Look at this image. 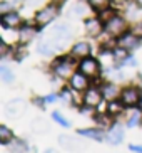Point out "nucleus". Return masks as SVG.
I'll return each instance as SVG.
<instances>
[{"mask_svg":"<svg viewBox=\"0 0 142 153\" xmlns=\"http://www.w3.org/2000/svg\"><path fill=\"white\" fill-rule=\"evenodd\" d=\"M79 71L82 72V74H85L87 77H94L99 74V62L95 61V59L92 57H84L82 61H80L79 64Z\"/></svg>","mask_w":142,"mask_h":153,"instance_id":"nucleus-5","label":"nucleus"},{"mask_svg":"<svg viewBox=\"0 0 142 153\" xmlns=\"http://www.w3.org/2000/svg\"><path fill=\"white\" fill-rule=\"evenodd\" d=\"M122 136H124V130L117 125V126H114V128H112V130L105 135V140L111 145H119L120 141H122Z\"/></svg>","mask_w":142,"mask_h":153,"instance_id":"nucleus-15","label":"nucleus"},{"mask_svg":"<svg viewBox=\"0 0 142 153\" xmlns=\"http://www.w3.org/2000/svg\"><path fill=\"white\" fill-rule=\"evenodd\" d=\"M10 9H12V5H10L9 2H2V4H0V12H2V14H7Z\"/></svg>","mask_w":142,"mask_h":153,"instance_id":"nucleus-30","label":"nucleus"},{"mask_svg":"<svg viewBox=\"0 0 142 153\" xmlns=\"http://www.w3.org/2000/svg\"><path fill=\"white\" fill-rule=\"evenodd\" d=\"M100 101H102V93H100V91L99 89H87V93H85V96H84V103L87 104L89 108L99 106Z\"/></svg>","mask_w":142,"mask_h":153,"instance_id":"nucleus-11","label":"nucleus"},{"mask_svg":"<svg viewBox=\"0 0 142 153\" xmlns=\"http://www.w3.org/2000/svg\"><path fill=\"white\" fill-rule=\"evenodd\" d=\"M90 54V45L87 44V42H77V44H74V47H72V52L70 56L75 59H84L87 57V56Z\"/></svg>","mask_w":142,"mask_h":153,"instance_id":"nucleus-13","label":"nucleus"},{"mask_svg":"<svg viewBox=\"0 0 142 153\" xmlns=\"http://www.w3.org/2000/svg\"><path fill=\"white\" fill-rule=\"evenodd\" d=\"M53 72H55L59 77H67V76H70V72H72L70 59H69V61H67V59L57 61V62L53 64Z\"/></svg>","mask_w":142,"mask_h":153,"instance_id":"nucleus-10","label":"nucleus"},{"mask_svg":"<svg viewBox=\"0 0 142 153\" xmlns=\"http://www.w3.org/2000/svg\"><path fill=\"white\" fill-rule=\"evenodd\" d=\"M132 32H134V34H135L137 37H142V22H139L137 25L132 29Z\"/></svg>","mask_w":142,"mask_h":153,"instance_id":"nucleus-32","label":"nucleus"},{"mask_svg":"<svg viewBox=\"0 0 142 153\" xmlns=\"http://www.w3.org/2000/svg\"><path fill=\"white\" fill-rule=\"evenodd\" d=\"M0 77H2V81H4L5 84L13 82V72L10 71L7 66H2V68H0Z\"/></svg>","mask_w":142,"mask_h":153,"instance_id":"nucleus-22","label":"nucleus"},{"mask_svg":"<svg viewBox=\"0 0 142 153\" xmlns=\"http://www.w3.org/2000/svg\"><path fill=\"white\" fill-rule=\"evenodd\" d=\"M52 118H53V120H55V121H57L60 126H64V128H69V126H70L69 120H65V118H64L59 111H53V113H52Z\"/></svg>","mask_w":142,"mask_h":153,"instance_id":"nucleus-25","label":"nucleus"},{"mask_svg":"<svg viewBox=\"0 0 142 153\" xmlns=\"http://www.w3.org/2000/svg\"><path fill=\"white\" fill-rule=\"evenodd\" d=\"M79 135L87 136V138H92V140H97V141H100V140L105 138V135H104L102 131H99V130H79Z\"/></svg>","mask_w":142,"mask_h":153,"instance_id":"nucleus-19","label":"nucleus"},{"mask_svg":"<svg viewBox=\"0 0 142 153\" xmlns=\"http://www.w3.org/2000/svg\"><path fill=\"white\" fill-rule=\"evenodd\" d=\"M10 152L12 153H25L27 152L25 141H22V140H15V141L12 143V146H10Z\"/></svg>","mask_w":142,"mask_h":153,"instance_id":"nucleus-23","label":"nucleus"},{"mask_svg":"<svg viewBox=\"0 0 142 153\" xmlns=\"http://www.w3.org/2000/svg\"><path fill=\"white\" fill-rule=\"evenodd\" d=\"M70 86H72V89H75V91H84V89H87V86H89V79H87V76L82 74V72H75V74L70 77Z\"/></svg>","mask_w":142,"mask_h":153,"instance_id":"nucleus-12","label":"nucleus"},{"mask_svg":"<svg viewBox=\"0 0 142 153\" xmlns=\"http://www.w3.org/2000/svg\"><path fill=\"white\" fill-rule=\"evenodd\" d=\"M135 4H137L139 7H141V9H142V0H135Z\"/></svg>","mask_w":142,"mask_h":153,"instance_id":"nucleus-37","label":"nucleus"},{"mask_svg":"<svg viewBox=\"0 0 142 153\" xmlns=\"http://www.w3.org/2000/svg\"><path fill=\"white\" fill-rule=\"evenodd\" d=\"M60 98H62V101L64 103H67V104H70L72 103V99H70V93L69 91H62V94H60Z\"/></svg>","mask_w":142,"mask_h":153,"instance_id":"nucleus-29","label":"nucleus"},{"mask_svg":"<svg viewBox=\"0 0 142 153\" xmlns=\"http://www.w3.org/2000/svg\"><path fill=\"white\" fill-rule=\"evenodd\" d=\"M119 96V88L116 84H107L104 88V98L109 101H116V98Z\"/></svg>","mask_w":142,"mask_h":153,"instance_id":"nucleus-18","label":"nucleus"},{"mask_svg":"<svg viewBox=\"0 0 142 153\" xmlns=\"http://www.w3.org/2000/svg\"><path fill=\"white\" fill-rule=\"evenodd\" d=\"M59 143L62 145L64 148H67V152H72V153H79L87 148V143L82 141L80 138H75V136L60 135L59 136Z\"/></svg>","mask_w":142,"mask_h":153,"instance_id":"nucleus-2","label":"nucleus"},{"mask_svg":"<svg viewBox=\"0 0 142 153\" xmlns=\"http://www.w3.org/2000/svg\"><path fill=\"white\" fill-rule=\"evenodd\" d=\"M129 150H130V152H135V153H142V146H141V145H130Z\"/></svg>","mask_w":142,"mask_h":153,"instance_id":"nucleus-33","label":"nucleus"},{"mask_svg":"<svg viewBox=\"0 0 142 153\" xmlns=\"http://www.w3.org/2000/svg\"><path fill=\"white\" fill-rule=\"evenodd\" d=\"M27 109V103L23 99H13L10 103L5 104V113H7V116L9 118H13V120H17L20 118L25 113Z\"/></svg>","mask_w":142,"mask_h":153,"instance_id":"nucleus-3","label":"nucleus"},{"mask_svg":"<svg viewBox=\"0 0 142 153\" xmlns=\"http://www.w3.org/2000/svg\"><path fill=\"white\" fill-rule=\"evenodd\" d=\"M92 5L99 10H104L107 9V0H92Z\"/></svg>","mask_w":142,"mask_h":153,"instance_id":"nucleus-28","label":"nucleus"},{"mask_svg":"<svg viewBox=\"0 0 142 153\" xmlns=\"http://www.w3.org/2000/svg\"><path fill=\"white\" fill-rule=\"evenodd\" d=\"M122 111V104L120 103H116V101H111V104H109V113L111 114H117V113Z\"/></svg>","mask_w":142,"mask_h":153,"instance_id":"nucleus-27","label":"nucleus"},{"mask_svg":"<svg viewBox=\"0 0 142 153\" xmlns=\"http://www.w3.org/2000/svg\"><path fill=\"white\" fill-rule=\"evenodd\" d=\"M74 12H75L77 15H84L85 14V7L82 4H75V9H74Z\"/></svg>","mask_w":142,"mask_h":153,"instance_id":"nucleus-31","label":"nucleus"},{"mask_svg":"<svg viewBox=\"0 0 142 153\" xmlns=\"http://www.w3.org/2000/svg\"><path fill=\"white\" fill-rule=\"evenodd\" d=\"M125 30V20L119 15H114L111 20L105 22V32L111 36H122Z\"/></svg>","mask_w":142,"mask_h":153,"instance_id":"nucleus-4","label":"nucleus"},{"mask_svg":"<svg viewBox=\"0 0 142 153\" xmlns=\"http://www.w3.org/2000/svg\"><path fill=\"white\" fill-rule=\"evenodd\" d=\"M22 24V19L20 15L15 14V12H7V14H2V25L5 29H15Z\"/></svg>","mask_w":142,"mask_h":153,"instance_id":"nucleus-9","label":"nucleus"},{"mask_svg":"<svg viewBox=\"0 0 142 153\" xmlns=\"http://www.w3.org/2000/svg\"><path fill=\"white\" fill-rule=\"evenodd\" d=\"M139 45V37L134 34V32H127V34H122L119 39V47H124V49H134Z\"/></svg>","mask_w":142,"mask_h":153,"instance_id":"nucleus-8","label":"nucleus"},{"mask_svg":"<svg viewBox=\"0 0 142 153\" xmlns=\"http://www.w3.org/2000/svg\"><path fill=\"white\" fill-rule=\"evenodd\" d=\"M141 98H142L141 93H139V89H135V88H125V89L122 91V96H120L124 106H135V104L141 103Z\"/></svg>","mask_w":142,"mask_h":153,"instance_id":"nucleus-7","label":"nucleus"},{"mask_svg":"<svg viewBox=\"0 0 142 153\" xmlns=\"http://www.w3.org/2000/svg\"><path fill=\"white\" fill-rule=\"evenodd\" d=\"M13 140V131L10 130V128H7L5 125H2L0 126V141L4 145H7V143H10Z\"/></svg>","mask_w":142,"mask_h":153,"instance_id":"nucleus-20","label":"nucleus"},{"mask_svg":"<svg viewBox=\"0 0 142 153\" xmlns=\"http://www.w3.org/2000/svg\"><path fill=\"white\" fill-rule=\"evenodd\" d=\"M45 153H59V152H57V150H52V148H49V150H47Z\"/></svg>","mask_w":142,"mask_h":153,"instance_id":"nucleus-36","label":"nucleus"},{"mask_svg":"<svg viewBox=\"0 0 142 153\" xmlns=\"http://www.w3.org/2000/svg\"><path fill=\"white\" fill-rule=\"evenodd\" d=\"M55 15H57V7L55 5H49V7H45V9H42L37 14L35 20H37V25H40V27H44V25H47V24H50L55 19Z\"/></svg>","mask_w":142,"mask_h":153,"instance_id":"nucleus-6","label":"nucleus"},{"mask_svg":"<svg viewBox=\"0 0 142 153\" xmlns=\"http://www.w3.org/2000/svg\"><path fill=\"white\" fill-rule=\"evenodd\" d=\"M55 49H57V47H55V45L52 44V41L47 39V37H45L44 41H40L39 45H37V51L44 56H52L53 52H55Z\"/></svg>","mask_w":142,"mask_h":153,"instance_id":"nucleus-17","label":"nucleus"},{"mask_svg":"<svg viewBox=\"0 0 142 153\" xmlns=\"http://www.w3.org/2000/svg\"><path fill=\"white\" fill-rule=\"evenodd\" d=\"M47 39H50L55 47H64V44L72 39L70 27L65 24H57V25H53V29H50V32L47 34Z\"/></svg>","mask_w":142,"mask_h":153,"instance_id":"nucleus-1","label":"nucleus"},{"mask_svg":"<svg viewBox=\"0 0 142 153\" xmlns=\"http://www.w3.org/2000/svg\"><path fill=\"white\" fill-rule=\"evenodd\" d=\"M114 10H111V9H104V10H100V20H104V22H107V20H111L112 17H114Z\"/></svg>","mask_w":142,"mask_h":153,"instance_id":"nucleus-26","label":"nucleus"},{"mask_svg":"<svg viewBox=\"0 0 142 153\" xmlns=\"http://www.w3.org/2000/svg\"><path fill=\"white\" fill-rule=\"evenodd\" d=\"M127 2H129V0H114V4L116 5H125Z\"/></svg>","mask_w":142,"mask_h":153,"instance_id":"nucleus-35","label":"nucleus"},{"mask_svg":"<svg viewBox=\"0 0 142 153\" xmlns=\"http://www.w3.org/2000/svg\"><path fill=\"white\" fill-rule=\"evenodd\" d=\"M45 101H47V103H55V101H57V96H55V94H49L47 98H45Z\"/></svg>","mask_w":142,"mask_h":153,"instance_id":"nucleus-34","label":"nucleus"},{"mask_svg":"<svg viewBox=\"0 0 142 153\" xmlns=\"http://www.w3.org/2000/svg\"><path fill=\"white\" fill-rule=\"evenodd\" d=\"M85 30H87V34H90V36H99L100 30H102V22H100V19H89V20L85 22Z\"/></svg>","mask_w":142,"mask_h":153,"instance_id":"nucleus-16","label":"nucleus"},{"mask_svg":"<svg viewBox=\"0 0 142 153\" xmlns=\"http://www.w3.org/2000/svg\"><path fill=\"white\" fill-rule=\"evenodd\" d=\"M32 131L37 133V135H45V133H49L50 131L49 121L44 120V118H35V120L32 121Z\"/></svg>","mask_w":142,"mask_h":153,"instance_id":"nucleus-14","label":"nucleus"},{"mask_svg":"<svg viewBox=\"0 0 142 153\" xmlns=\"http://www.w3.org/2000/svg\"><path fill=\"white\" fill-rule=\"evenodd\" d=\"M35 29L34 27H23L22 30H20V42L22 44H25V42L32 41L34 39V36H35Z\"/></svg>","mask_w":142,"mask_h":153,"instance_id":"nucleus-21","label":"nucleus"},{"mask_svg":"<svg viewBox=\"0 0 142 153\" xmlns=\"http://www.w3.org/2000/svg\"><path fill=\"white\" fill-rule=\"evenodd\" d=\"M55 2H60V0H55Z\"/></svg>","mask_w":142,"mask_h":153,"instance_id":"nucleus-38","label":"nucleus"},{"mask_svg":"<svg viewBox=\"0 0 142 153\" xmlns=\"http://www.w3.org/2000/svg\"><path fill=\"white\" fill-rule=\"evenodd\" d=\"M141 120H142V113L141 111H134L132 116H130L129 121H127V126H129V128H134V126H137L139 123H141Z\"/></svg>","mask_w":142,"mask_h":153,"instance_id":"nucleus-24","label":"nucleus"}]
</instances>
